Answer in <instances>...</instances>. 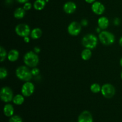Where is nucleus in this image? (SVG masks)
<instances>
[{
    "label": "nucleus",
    "mask_w": 122,
    "mask_h": 122,
    "mask_svg": "<svg viewBox=\"0 0 122 122\" xmlns=\"http://www.w3.org/2000/svg\"><path fill=\"white\" fill-rule=\"evenodd\" d=\"M15 75L19 80L25 82L30 81L33 77L32 71L27 66L21 65L17 67L15 70Z\"/></svg>",
    "instance_id": "f257e3e1"
},
{
    "label": "nucleus",
    "mask_w": 122,
    "mask_h": 122,
    "mask_svg": "<svg viewBox=\"0 0 122 122\" xmlns=\"http://www.w3.org/2000/svg\"><path fill=\"white\" fill-rule=\"evenodd\" d=\"M23 61L25 65L29 68L36 67L39 62V58L38 55L33 51H27L23 57Z\"/></svg>",
    "instance_id": "f03ea898"
},
{
    "label": "nucleus",
    "mask_w": 122,
    "mask_h": 122,
    "mask_svg": "<svg viewBox=\"0 0 122 122\" xmlns=\"http://www.w3.org/2000/svg\"><path fill=\"white\" fill-rule=\"evenodd\" d=\"M98 43L97 37L92 33H88L83 37L82 39V44L85 49L92 50L96 48Z\"/></svg>",
    "instance_id": "7ed1b4c3"
},
{
    "label": "nucleus",
    "mask_w": 122,
    "mask_h": 122,
    "mask_svg": "<svg viewBox=\"0 0 122 122\" xmlns=\"http://www.w3.org/2000/svg\"><path fill=\"white\" fill-rule=\"evenodd\" d=\"M98 39L104 45H110L115 41V36L108 31L103 30L98 35Z\"/></svg>",
    "instance_id": "20e7f679"
},
{
    "label": "nucleus",
    "mask_w": 122,
    "mask_h": 122,
    "mask_svg": "<svg viewBox=\"0 0 122 122\" xmlns=\"http://www.w3.org/2000/svg\"><path fill=\"white\" fill-rule=\"evenodd\" d=\"M0 98L1 100L5 103H9L10 102L13 101L14 95L11 89L8 86L2 87L0 91Z\"/></svg>",
    "instance_id": "39448f33"
},
{
    "label": "nucleus",
    "mask_w": 122,
    "mask_h": 122,
    "mask_svg": "<svg viewBox=\"0 0 122 122\" xmlns=\"http://www.w3.org/2000/svg\"><path fill=\"white\" fill-rule=\"evenodd\" d=\"M101 93L105 98L110 99L115 95L116 89L114 86L112 84H104L101 86Z\"/></svg>",
    "instance_id": "423d86ee"
},
{
    "label": "nucleus",
    "mask_w": 122,
    "mask_h": 122,
    "mask_svg": "<svg viewBox=\"0 0 122 122\" xmlns=\"http://www.w3.org/2000/svg\"><path fill=\"white\" fill-rule=\"evenodd\" d=\"M15 32L17 35L21 37H28L30 34V28L26 23L18 24L15 28Z\"/></svg>",
    "instance_id": "0eeeda50"
},
{
    "label": "nucleus",
    "mask_w": 122,
    "mask_h": 122,
    "mask_svg": "<svg viewBox=\"0 0 122 122\" xmlns=\"http://www.w3.org/2000/svg\"><path fill=\"white\" fill-rule=\"evenodd\" d=\"M35 89L34 84L31 81L25 82L21 89V93L25 97H29L33 94Z\"/></svg>",
    "instance_id": "6e6552de"
},
{
    "label": "nucleus",
    "mask_w": 122,
    "mask_h": 122,
    "mask_svg": "<svg viewBox=\"0 0 122 122\" xmlns=\"http://www.w3.org/2000/svg\"><path fill=\"white\" fill-rule=\"evenodd\" d=\"M82 31V25L81 23L76 21L71 22L67 27V32L70 35L77 36Z\"/></svg>",
    "instance_id": "1a4fd4ad"
},
{
    "label": "nucleus",
    "mask_w": 122,
    "mask_h": 122,
    "mask_svg": "<svg viewBox=\"0 0 122 122\" xmlns=\"http://www.w3.org/2000/svg\"><path fill=\"white\" fill-rule=\"evenodd\" d=\"M77 122H94L92 115L89 111L85 110L79 114Z\"/></svg>",
    "instance_id": "9d476101"
},
{
    "label": "nucleus",
    "mask_w": 122,
    "mask_h": 122,
    "mask_svg": "<svg viewBox=\"0 0 122 122\" xmlns=\"http://www.w3.org/2000/svg\"><path fill=\"white\" fill-rule=\"evenodd\" d=\"M91 9L93 13L97 15H102L105 11V6L99 1H95L92 4Z\"/></svg>",
    "instance_id": "9b49d317"
},
{
    "label": "nucleus",
    "mask_w": 122,
    "mask_h": 122,
    "mask_svg": "<svg viewBox=\"0 0 122 122\" xmlns=\"http://www.w3.org/2000/svg\"><path fill=\"white\" fill-rule=\"evenodd\" d=\"M76 8H77L76 4L72 1L66 2L63 6V10L68 14H71L75 13V11L76 10Z\"/></svg>",
    "instance_id": "f8f14e48"
},
{
    "label": "nucleus",
    "mask_w": 122,
    "mask_h": 122,
    "mask_svg": "<svg viewBox=\"0 0 122 122\" xmlns=\"http://www.w3.org/2000/svg\"><path fill=\"white\" fill-rule=\"evenodd\" d=\"M109 24V20L107 17H100L98 20V26L102 30H106L108 27Z\"/></svg>",
    "instance_id": "ddd939ff"
},
{
    "label": "nucleus",
    "mask_w": 122,
    "mask_h": 122,
    "mask_svg": "<svg viewBox=\"0 0 122 122\" xmlns=\"http://www.w3.org/2000/svg\"><path fill=\"white\" fill-rule=\"evenodd\" d=\"M4 114L5 116L8 117H11L14 115V106L12 104L7 103L4 106L3 109Z\"/></svg>",
    "instance_id": "4468645a"
},
{
    "label": "nucleus",
    "mask_w": 122,
    "mask_h": 122,
    "mask_svg": "<svg viewBox=\"0 0 122 122\" xmlns=\"http://www.w3.org/2000/svg\"><path fill=\"white\" fill-rule=\"evenodd\" d=\"M19 51L16 49H12L8 53L7 59L9 61L11 62H15L17 61L19 57Z\"/></svg>",
    "instance_id": "2eb2a0df"
},
{
    "label": "nucleus",
    "mask_w": 122,
    "mask_h": 122,
    "mask_svg": "<svg viewBox=\"0 0 122 122\" xmlns=\"http://www.w3.org/2000/svg\"><path fill=\"white\" fill-rule=\"evenodd\" d=\"M30 37L32 39H39L42 35V31L39 28H35L31 31Z\"/></svg>",
    "instance_id": "dca6fc26"
},
{
    "label": "nucleus",
    "mask_w": 122,
    "mask_h": 122,
    "mask_svg": "<svg viewBox=\"0 0 122 122\" xmlns=\"http://www.w3.org/2000/svg\"><path fill=\"white\" fill-rule=\"evenodd\" d=\"M26 14V10L23 8L19 7L15 10L14 12V17L17 19H21L25 17Z\"/></svg>",
    "instance_id": "f3484780"
},
{
    "label": "nucleus",
    "mask_w": 122,
    "mask_h": 122,
    "mask_svg": "<svg viewBox=\"0 0 122 122\" xmlns=\"http://www.w3.org/2000/svg\"><path fill=\"white\" fill-rule=\"evenodd\" d=\"M46 5L45 0H36L33 3V7L36 10L41 11L44 9Z\"/></svg>",
    "instance_id": "a211bd4d"
},
{
    "label": "nucleus",
    "mask_w": 122,
    "mask_h": 122,
    "mask_svg": "<svg viewBox=\"0 0 122 122\" xmlns=\"http://www.w3.org/2000/svg\"><path fill=\"white\" fill-rule=\"evenodd\" d=\"M25 102V96L22 94H17L14 96L13 102L16 105H21Z\"/></svg>",
    "instance_id": "6ab92c4d"
},
{
    "label": "nucleus",
    "mask_w": 122,
    "mask_h": 122,
    "mask_svg": "<svg viewBox=\"0 0 122 122\" xmlns=\"http://www.w3.org/2000/svg\"><path fill=\"white\" fill-rule=\"evenodd\" d=\"M92 56L91 50L88 49H85L81 52V57L84 61H88Z\"/></svg>",
    "instance_id": "aec40b11"
},
{
    "label": "nucleus",
    "mask_w": 122,
    "mask_h": 122,
    "mask_svg": "<svg viewBox=\"0 0 122 122\" xmlns=\"http://www.w3.org/2000/svg\"><path fill=\"white\" fill-rule=\"evenodd\" d=\"M91 91L92 93H98L99 92H101V86H100V85L99 84L96 83H93L91 85L90 87Z\"/></svg>",
    "instance_id": "412c9836"
},
{
    "label": "nucleus",
    "mask_w": 122,
    "mask_h": 122,
    "mask_svg": "<svg viewBox=\"0 0 122 122\" xmlns=\"http://www.w3.org/2000/svg\"><path fill=\"white\" fill-rule=\"evenodd\" d=\"M8 53H7L5 49L2 46L0 47V57H1V62H2L7 58Z\"/></svg>",
    "instance_id": "4be33fe9"
},
{
    "label": "nucleus",
    "mask_w": 122,
    "mask_h": 122,
    "mask_svg": "<svg viewBox=\"0 0 122 122\" xmlns=\"http://www.w3.org/2000/svg\"><path fill=\"white\" fill-rule=\"evenodd\" d=\"M8 75V71L4 67L0 68V78L1 80L5 78Z\"/></svg>",
    "instance_id": "5701e85b"
},
{
    "label": "nucleus",
    "mask_w": 122,
    "mask_h": 122,
    "mask_svg": "<svg viewBox=\"0 0 122 122\" xmlns=\"http://www.w3.org/2000/svg\"><path fill=\"white\" fill-rule=\"evenodd\" d=\"M9 122H23V120L20 116L18 115H13L10 117Z\"/></svg>",
    "instance_id": "b1692460"
},
{
    "label": "nucleus",
    "mask_w": 122,
    "mask_h": 122,
    "mask_svg": "<svg viewBox=\"0 0 122 122\" xmlns=\"http://www.w3.org/2000/svg\"><path fill=\"white\" fill-rule=\"evenodd\" d=\"M31 71H32V74L33 76H38L39 73H40V70H39V68H36V67L32 68L31 69Z\"/></svg>",
    "instance_id": "393cba45"
},
{
    "label": "nucleus",
    "mask_w": 122,
    "mask_h": 122,
    "mask_svg": "<svg viewBox=\"0 0 122 122\" xmlns=\"http://www.w3.org/2000/svg\"><path fill=\"white\" fill-rule=\"evenodd\" d=\"M32 4L29 2H26V3L24 4V6L23 7V8L25 9V10L27 11V10H30L32 8Z\"/></svg>",
    "instance_id": "a878e982"
},
{
    "label": "nucleus",
    "mask_w": 122,
    "mask_h": 122,
    "mask_svg": "<svg viewBox=\"0 0 122 122\" xmlns=\"http://www.w3.org/2000/svg\"><path fill=\"white\" fill-rule=\"evenodd\" d=\"M81 24L82 26H87L88 25V21L87 19H83L81 20Z\"/></svg>",
    "instance_id": "bb28decb"
},
{
    "label": "nucleus",
    "mask_w": 122,
    "mask_h": 122,
    "mask_svg": "<svg viewBox=\"0 0 122 122\" xmlns=\"http://www.w3.org/2000/svg\"><path fill=\"white\" fill-rule=\"evenodd\" d=\"M113 22H114V25H116V26H117V25H120V19H119V18H118V17L115 18Z\"/></svg>",
    "instance_id": "cd10ccee"
},
{
    "label": "nucleus",
    "mask_w": 122,
    "mask_h": 122,
    "mask_svg": "<svg viewBox=\"0 0 122 122\" xmlns=\"http://www.w3.org/2000/svg\"><path fill=\"white\" fill-rule=\"evenodd\" d=\"M33 51H34L35 53H36V54L38 53H39L41 51V49L39 47H35L34 49H33Z\"/></svg>",
    "instance_id": "c85d7f7f"
},
{
    "label": "nucleus",
    "mask_w": 122,
    "mask_h": 122,
    "mask_svg": "<svg viewBox=\"0 0 122 122\" xmlns=\"http://www.w3.org/2000/svg\"><path fill=\"white\" fill-rule=\"evenodd\" d=\"M15 1H16L17 2H19V3L25 4L26 3V2H28L29 0H15Z\"/></svg>",
    "instance_id": "c756f323"
},
{
    "label": "nucleus",
    "mask_w": 122,
    "mask_h": 122,
    "mask_svg": "<svg viewBox=\"0 0 122 122\" xmlns=\"http://www.w3.org/2000/svg\"><path fill=\"white\" fill-rule=\"evenodd\" d=\"M23 39H24V41H25L26 43H28L30 42V38L29 37V36L28 37H24Z\"/></svg>",
    "instance_id": "7c9ffc66"
},
{
    "label": "nucleus",
    "mask_w": 122,
    "mask_h": 122,
    "mask_svg": "<svg viewBox=\"0 0 122 122\" xmlns=\"http://www.w3.org/2000/svg\"><path fill=\"white\" fill-rule=\"evenodd\" d=\"M86 2L88 4H93L95 2V0H85Z\"/></svg>",
    "instance_id": "2f4dec72"
},
{
    "label": "nucleus",
    "mask_w": 122,
    "mask_h": 122,
    "mask_svg": "<svg viewBox=\"0 0 122 122\" xmlns=\"http://www.w3.org/2000/svg\"><path fill=\"white\" fill-rule=\"evenodd\" d=\"M119 45H120V46L122 47V36L120 38V39H119Z\"/></svg>",
    "instance_id": "473e14b6"
},
{
    "label": "nucleus",
    "mask_w": 122,
    "mask_h": 122,
    "mask_svg": "<svg viewBox=\"0 0 122 122\" xmlns=\"http://www.w3.org/2000/svg\"><path fill=\"white\" fill-rule=\"evenodd\" d=\"M101 29H100V28H99V27H98L96 29V31H97V32H98V33H100V32H101Z\"/></svg>",
    "instance_id": "72a5a7b5"
},
{
    "label": "nucleus",
    "mask_w": 122,
    "mask_h": 122,
    "mask_svg": "<svg viewBox=\"0 0 122 122\" xmlns=\"http://www.w3.org/2000/svg\"><path fill=\"white\" fill-rule=\"evenodd\" d=\"M120 66L122 67V57L120 59Z\"/></svg>",
    "instance_id": "f704fd0d"
},
{
    "label": "nucleus",
    "mask_w": 122,
    "mask_h": 122,
    "mask_svg": "<svg viewBox=\"0 0 122 122\" xmlns=\"http://www.w3.org/2000/svg\"><path fill=\"white\" fill-rule=\"evenodd\" d=\"M120 77H121V78H122V72H121V74H120Z\"/></svg>",
    "instance_id": "c9c22d12"
},
{
    "label": "nucleus",
    "mask_w": 122,
    "mask_h": 122,
    "mask_svg": "<svg viewBox=\"0 0 122 122\" xmlns=\"http://www.w3.org/2000/svg\"><path fill=\"white\" fill-rule=\"evenodd\" d=\"M48 1H49V0H45V1H46V2H48Z\"/></svg>",
    "instance_id": "e433bc0d"
}]
</instances>
